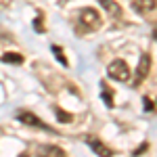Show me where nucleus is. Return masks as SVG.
I'll return each instance as SVG.
<instances>
[{"instance_id": "nucleus-1", "label": "nucleus", "mask_w": 157, "mask_h": 157, "mask_svg": "<svg viewBox=\"0 0 157 157\" xmlns=\"http://www.w3.org/2000/svg\"><path fill=\"white\" fill-rule=\"evenodd\" d=\"M107 73L111 80H115V82H128L130 80V67H128V63L121 59H115L109 63L107 67Z\"/></svg>"}, {"instance_id": "nucleus-2", "label": "nucleus", "mask_w": 157, "mask_h": 157, "mask_svg": "<svg viewBox=\"0 0 157 157\" xmlns=\"http://www.w3.org/2000/svg\"><path fill=\"white\" fill-rule=\"evenodd\" d=\"M80 21H82V25L88 32H94V29H98L103 25V19H101V15L94 9H84V11L80 13Z\"/></svg>"}, {"instance_id": "nucleus-3", "label": "nucleus", "mask_w": 157, "mask_h": 157, "mask_svg": "<svg viewBox=\"0 0 157 157\" xmlns=\"http://www.w3.org/2000/svg\"><path fill=\"white\" fill-rule=\"evenodd\" d=\"M151 71V57H149V52H145L140 61H138V67H136V71H134V88H138V84H143L145 82V78L149 75Z\"/></svg>"}, {"instance_id": "nucleus-4", "label": "nucleus", "mask_w": 157, "mask_h": 157, "mask_svg": "<svg viewBox=\"0 0 157 157\" xmlns=\"http://www.w3.org/2000/svg\"><path fill=\"white\" fill-rule=\"evenodd\" d=\"M17 120L27 124V126H34V128H42V130H50V126H46L44 121L40 120L38 115H34L32 111H19L17 113Z\"/></svg>"}, {"instance_id": "nucleus-5", "label": "nucleus", "mask_w": 157, "mask_h": 157, "mask_svg": "<svg viewBox=\"0 0 157 157\" xmlns=\"http://www.w3.org/2000/svg\"><path fill=\"white\" fill-rule=\"evenodd\" d=\"M86 145L90 147V149H92V151H94V153H97V155H113V153H111V151H109L107 147L103 145V143H101V140H98L97 136H92V134H90V136H86Z\"/></svg>"}, {"instance_id": "nucleus-6", "label": "nucleus", "mask_w": 157, "mask_h": 157, "mask_svg": "<svg viewBox=\"0 0 157 157\" xmlns=\"http://www.w3.org/2000/svg\"><path fill=\"white\" fill-rule=\"evenodd\" d=\"M157 6L155 0H134V11L140 13V15H147V13H151L153 9Z\"/></svg>"}, {"instance_id": "nucleus-7", "label": "nucleus", "mask_w": 157, "mask_h": 157, "mask_svg": "<svg viewBox=\"0 0 157 157\" xmlns=\"http://www.w3.org/2000/svg\"><path fill=\"white\" fill-rule=\"evenodd\" d=\"M103 4V9L111 15V17H121V6L115 2V0H98Z\"/></svg>"}, {"instance_id": "nucleus-8", "label": "nucleus", "mask_w": 157, "mask_h": 157, "mask_svg": "<svg viewBox=\"0 0 157 157\" xmlns=\"http://www.w3.org/2000/svg\"><path fill=\"white\" fill-rule=\"evenodd\" d=\"M2 63H11V65H21L23 63V55H19V52H4L2 57H0Z\"/></svg>"}, {"instance_id": "nucleus-9", "label": "nucleus", "mask_w": 157, "mask_h": 157, "mask_svg": "<svg viewBox=\"0 0 157 157\" xmlns=\"http://www.w3.org/2000/svg\"><path fill=\"white\" fill-rule=\"evenodd\" d=\"M101 88H103V101H105V105H107L109 109H113L115 105H113V90H111V86H107L105 82H103Z\"/></svg>"}, {"instance_id": "nucleus-10", "label": "nucleus", "mask_w": 157, "mask_h": 157, "mask_svg": "<svg viewBox=\"0 0 157 157\" xmlns=\"http://www.w3.org/2000/svg\"><path fill=\"white\" fill-rule=\"evenodd\" d=\"M52 55L57 57V61H59L63 67H69V61H67V57H65V52H63L61 46H52Z\"/></svg>"}, {"instance_id": "nucleus-11", "label": "nucleus", "mask_w": 157, "mask_h": 157, "mask_svg": "<svg viewBox=\"0 0 157 157\" xmlns=\"http://www.w3.org/2000/svg\"><path fill=\"white\" fill-rule=\"evenodd\" d=\"M55 113H57V120H59L61 124H69V121H73L71 113H65L61 107H55Z\"/></svg>"}, {"instance_id": "nucleus-12", "label": "nucleus", "mask_w": 157, "mask_h": 157, "mask_svg": "<svg viewBox=\"0 0 157 157\" xmlns=\"http://www.w3.org/2000/svg\"><path fill=\"white\" fill-rule=\"evenodd\" d=\"M34 29L40 32V34H44L46 32V27H44V17H42V13H38V17L34 19Z\"/></svg>"}, {"instance_id": "nucleus-13", "label": "nucleus", "mask_w": 157, "mask_h": 157, "mask_svg": "<svg viewBox=\"0 0 157 157\" xmlns=\"http://www.w3.org/2000/svg\"><path fill=\"white\" fill-rule=\"evenodd\" d=\"M44 151H46V153H50V155H59V157H63L65 155V151H63V149H59V147H44Z\"/></svg>"}, {"instance_id": "nucleus-14", "label": "nucleus", "mask_w": 157, "mask_h": 157, "mask_svg": "<svg viewBox=\"0 0 157 157\" xmlns=\"http://www.w3.org/2000/svg\"><path fill=\"white\" fill-rule=\"evenodd\" d=\"M143 103H145V111H153V103H151V98H149V97L143 98Z\"/></svg>"}]
</instances>
